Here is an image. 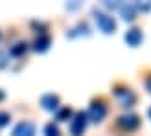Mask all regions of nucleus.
Returning a JSON list of instances; mask_svg holds the SVG:
<instances>
[{
	"label": "nucleus",
	"instance_id": "f257e3e1",
	"mask_svg": "<svg viewBox=\"0 0 151 136\" xmlns=\"http://www.w3.org/2000/svg\"><path fill=\"white\" fill-rule=\"evenodd\" d=\"M94 20H96V26L101 33L105 35H111L116 31V20L111 17V15L103 13V11H96L94 13Z\"/></svg>",
	"mask_w": 151,
	"mask_h": 136
},
{
	"label": "nucleus",
	"instance_id": "f03ea898",
	"mask_svg": "<svg viewBox=\"0 0 151 136\" xmlns=\"http://www.w3.org/2000/svg\"><path fill=\"white\" fill-rule=\"evenodd\" d=\"M85 114H87V120H88V122L100 123L101 120L107 116V105H105L103 101H92Z\"/></svg>",
	"mask_w": 151,
	"mask_h": 136
},
{
	"label": "nucleus",
	"instance_id": "7ed1b4c3",
	"mask_svg": "<svg viewBox=\"0 0 151 136\" xmlns=\"http://www.w3.org/2000/svg\"><path fill=\"white\" fill-rule=\"evenodd\" d=\"M114 97L122 107H133L137 101V94L127 87H114Z\"/></svg>",
	"mask_w": 151,
	"mask_h": 136
},
{
	"label": "nucleus",
	"instance_id": "20e7f679",
	"mask_svg": "<svg viewBox=\"0 0 151 136\" xmlns=\"http://www.w3.org/2000/svg\"><path fill=\"white\" fill-rule=\"evenodd\" d=\"M87 123H88V120H87L85 112H76L70 120V134L72 136H83V132L87 129Z\"/></svg>",
	"mask_w": 151,
	"mask_h": 136
},
{
	"label": "nucleus",
	"instance_id": "39448f33",
	"mask_svg": "<svg viewBox=\"0 0 151 136\" xmlns=\"http://www.w3.org/2000/svg\"><path fill=\"white\" fill-rule=\"evenodd\" d=\"M35 134L37 131L32 122H19L11 131V136H35Z\"/></svg>",
	"mask_w": 151,
	"mask_h": 136
},
{
	"label": "nucleus",
	"instance_id": "423d86ee",
	"mask_svg": "<svg viewBox=\"0 0 151 136\" xmlns=\"http://www.w3.org/2000/svg\"><path fill=\"white\" fill-rule=\"evenodd\" d=\"M118 125L122 127L124 131H134V129H138V125H140V118L137 114H124V116L118 118Z\"/></svg>",
	"mask_w": 151,
	"mask_h": 136
},
{
	"label": "nucleus",
	"instance_id": "0eeeda50",
	"mask_svg": "<svg viewBox=\"0 0 151 136\" xmlns=\"http://www.w3.org/2000/svg\"><path fill=\"white\" fill-rule=\"evenodd\" d=\"M124 41L127 42V46L137 48V46H140V42L144 41V33H142V29H140V28H131L129 31L125 33Z\"/></svg>",
	"mask_w": 151,
	"mask_h": 136
},
{
	"label": "nucleus",
	"instance_id": "6e6552de",
	"mask_svg": "<svg viewBox=\"0 0 151 136\" xmlns=\"http://www.w3.org/2000/svg\"><path fill=\"white\" fill-rule=\"evenodd\" d=\"M41 105H42V109L44 110H50V112H57L59 110V96L55 94H44L41 97Z\"/></svg>",
	"mask_w": 151,
	"mask_h": 136
},
{
	"label": "nucleus",
	"instance_id": "1a4fd4ad",
	"mask_svg": "<svg viewBox=\"0 0 151 136\" xmlns=\"http://www.w3.org/2000/svg\"><path fill=\"white\" fill-rule=\"evenodd\" d=\"M120 15H122V19L131 22L134 20V15H137V7H134V4H120Z\"/></svg>",
	"mask_w": 151,
	"mask_h": 136
},
{
	"label": "nucleus",
	"instance_id": "9d476101",
	"mask_svg": "<svg viewBox=\"0 0 151 136\" xmlns=\"http://www.w3.org/2000/svg\"><path fill=\"white\" fill-rule=\"evenodd\" d=\"M50 44H52V39H50V37L48 35H39V37H37V41L33 42V50L35 52H39V54H42V52H46L48 48H50Z\"/></svg>",
	"mask_w": 151,
	"mask_h": 136
},
{
	"label": "nucleus",
	"instance_id": "9b49d317",
	"mask_svg": "<svg viewBox=\"0 0 151 136\" xmlns=\"http://www.w3.org/2000/svg\"><path fill=\"white\" fill-rule=\"evenodd\" d=\"M26 50H28L26 42H17V44H13V46L9 48V55L11 57H22L26 54Z\"/></svg>",
	"mask_w": 151,
	"mask_h": 136
},
{
	"label": "nucleus",
	"instance_id": "f8f14e48",
	"mask_svg": "<svg viewBox=\"0 0 151 136\" xmlns=\"http://www.w3.org/2000/svg\"><path fill=\"white\" fill-rule=\"evenodd\" d=\"M72 116H74V110H72L70 107H63V109H59V110H57V114H55L57 122H68Z\"/></svg>",
	"mask_w": 151,
	"mask_h": 136
},
{
	"label": "nucleus",
	"instance_id": "ddd939ff",
	"mask_svg": "<svg viewBox=\"0 0 151 136\" xmlns=\"http://www.w3.org/2000/svg\"><path fill=\"white\" fill-rule=\"evenodd\" d=\"M44 136H61V132H59V127L54 123V122H50L44 125Z\"/></svg>",
	"mask_w": 151,
	"mask_h": 136
},
{
	"label": "nucleus",
	"instance_id": "4468645a",
	"mask_svg": "<svg viewBox=\"0 0 151 136\" xmlns=\"http://www.w3.org/2000/svg\"><path fill=\"white\" fill-rule=\"evenodd\" d=\"M9 120H11V116L7 114V112H2V110H0V129L9 123Z\"/></svg>",
	"mask_w": 151,
	"mask_h": 136
},
{
	"label": "nucleus",
	"instance_id": "2eb2a0df",
	"mask_svg": "<svg viewBox=\"0 0 151 136\" xmlns=\"http://www.w3.org/2000/svg\"><path fill=\"white\" fill-rule=\"evenodd\" d=\"M7 63H9V57H7V54L0 52V70H2V68H6V66H7Z\"/></svg>",
	"mask_w": 151,
	"mask_h": 136
},
{
	"label": "nucleus",
	"instance_id": "dca6fc26",
	"mask_svg": "<svg viewBox=\"0 0 151 136\" xmlns=\"http://www.w3.org/2000/svg\"><path fill=\"white\" fill-rule=\"evenodd\" d=\"M146 88H147V92H151V75H147V79H146Z\"/></svg>",
	"mask_w": 151,
	"mask_h": 136
},
{
	"label": "nucleus",
	"instance_id": "f3484780",
	"mask_svg": "<svg viewBox=\"0 0 151 136\" xmlns=\"http://www.w3.org/2000/svg\"><path fill=\"white\" fill-rule=\"evenodd\" d=\"M147 116H149V118H151V107H149V110H147Z\"/></svg>",
	"mask_w": 151,
	"mask_h": 136
},
{
	"label": "nucleus",
	"instance_id": "a211bd4d",
	"mask_svg": "<svg viewBox=\"0 0 151 136\" xmlns=\"http://www.w3.org/2000/svg\"><path fill=\"white\" fill-rule=\"evenodd\" d=\"M2 97H4V92H2V90H0V99H2Z\"/></svg>",
	"mask_w": 151,
	"mask_h": 136
},
{
	"label": "nucleus",
	"instance_id": "6ab92c4d",
	"mask_svg": "<svg viewBox=\"0 0 151 136\" xmlns=\"http://www.w3.org/2000/svg\"><path fill=\"white\" fill-rule=\"evenodd\" d=\"M0 39H2V33H0Z\"/></svg>",
	"mask_w": 151,
	"mask_h": 136
}]
</instances>
